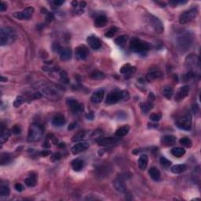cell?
<instances>
[{"label": "cell", "mask_w": 201, "mask_h": 201, "mask_svg": "<svg viewBox=\"0 0 201 201\" xmlns=\"http://www.w3.org/2000/svg\"><path fill=\"white\" fill-rule=\"evenodd\" d=\"M18 38L16 31L10 27H4L0 30V44L1 46H7L12 44Z\"/></svg>", "instance_id": "6da1fadb"}, {"label": "cell", "mask_w": 201, "mask_h": 201, "mask_svg": "<svg viewBox=\"0 0 201 201\" xmlns=\"http://www.w3.org/2000/svg\"><path fill=\"white\" fill-rule=\"evenodd\" d=\"M130 94L126 90H113L109 93L106 99V102L108 105L116 104L122 100H128Z\"/></svg>", "instance_id": "7a4b0ae2"}, {"label": "cell", "mask_w": 201, "mask_h": 201, "mask_svg": "<svg viewBox=\"0 0 201 201\" xmlns=\"http://www.w3.org/2000/svg\"><path fill=\"white\" fill-rule=\"evenodd\" d=\"M150 49L149 43L143 41L138 38H132L130 43V49L131 51L137 54H143L147 52Z\"/></svg>", "instance_id": "3957f363"}, {"label": "cell", "mask_w": 201, "mask_h": 201, "mask_svg": "<svg viewBox=\"0 0 201 201\" xmlns=\"http://www.w3.org/2000/svg\"><path fill=\"white\" fill-rule=\"evenodd\" d=\"M43 129L40 125L34 123L29 127L28 135V141L29 142H36L39 141L43 137Z\"/></svg>", "instance_id": "277c9868"}, {"label": "cell", "mask_w": 201, "mask_h": 201, "mask_svg": "<svg viewBox=\"0 0 201 201\" xmlns=\"http://www.w3.org/2000/svg\"><path fill=\"white\" fill-rule=\"evenodd\" d=\"M198 13H199V11H198V9L196 7H193V8L189 9V10L183 12L180 15L179 22L182 24H185L186 23L190 22V21H192L197 17Z\"/></svg>", "instance_id": "5b68a950"}, {"label": "cell", "mask_w": 201, "mask_h": 201, "mask_svg": "<svg viewBox=\"0 0 201 201\" xmlns=\"http://www.w3.org/2000/svg\"><path fill=\"white\" fill-rule=\"evenodd\" d=\"M177 126L184 131H189L192 127V116L189 113L184 114L177 120Z\"/></svg>", "instance_id": "8992f818"}, {"label": "cell", "mask_w": 201, "mask_h": 201, "mask_svg": "<svg viewBox=\"0 0 201 201\" xmlns=\"http://www.w3.org/2000/svg\"><path fill=\"white\" fill-rule=\"evenodd\" d=\"M147 19H148V21L150 25L152 26V28L155 30L156 32H157V33H162L163 32V29H164L163 28V24L158 18L155 17L154 15L148 14Z\"/></svg>", "instance_id": "52a82bcc"}, {"label": "cell", "mask_w": 201, "mask_h": 201, "mask_svg": "<svg viewBox=\"0 0 201 201\" xmlns=\"http://www.w3.org/2000/svg\"><path fill=\"white\" fill-rule=\"evenodd\" d=\"M67 104L69 106V109H71L72 112L74 113H79V112H83L84 108H83V105L80 103L77 100L73 98H68L67 99Z\"/></svg>", "instance_id": "ba28073f"}, {"label": "cell", "mask_w": 201, "mask_h": 201, "mask_svg": "<svg viewBox=\"0 0 201 201\" xmlns=\"http://www.w3.org/2000/svg\"><path fill=\"white\" fill-rule=\"evenodd\" d=\"M34 13V8L32 7H28L24 9L22 11L17 12L13 14V17L19 20H28L32 18Z\"/></svg>", "instance_id": "9c48e42d"}, {"label": "cell", "mask_w": 201, "mask_h": 201, "mask_svg": "<svg viewBox=\"0 0 201 201\" xmlns=\"http://www.w3.org/2000/svg\"><path fill=\"white\" fill-rule=\"evenodd\" d=\"M75 57L78 58L79 60H85L88 57L89 54V50H88L87 47L84 45H80V46H77L75 48Z\"/></svg>", "instance_id": "30bf717a"}, {"label": "cell", "mask_w": 201, "mask_h": 201, "mask_svg": "<svg viewBox=\"0 0 201 201\" xmlns=\"http://www.w3.org/2000/svg\"><path fill=\"white\" fill-rule=\"evenodd\" d=\"M90 147V144L88 142H80V143L75 144L74 146L72 147L71 148V151H72V154L74 155H77V154L80 153L82 152H84L86 149H88Z\"/></svg>", "instance_id": "8fae6325"}, {"label": "cell", "mask_w": 201, "mask_h": 201, "mask_svg": "<svg viewBox=\"0 0 201 201\" xmlns=\"http://www.w3.org/2000/svg\"><path fill=\"white\" fill-rule=\"evenodd\" d=\"M86 42L89 44V46L94 49H98L101 46V43H100V39L95 35H90V36L87 37Z\"/></svg>", "instance_id": "7c38bea8"}, {"label": "cell", "mask_w": 201, "mask_h": 201, "mask_svg": "<svg viewBox=\"0 0 201 201\" xmlns=\"http://www.w3.org/2000/svg\"><path fill=\"white\" fill-rule=\"evenodd\" d=\"M105 96V90L103 89L98 90L95 91L91 96V101L94 104H98V103L101 102V100H103Z\"/></svg>", "instance_id": "4fadbf2b"}, {"label": "cell", "mask_w": 201, "mask_h": 201, "mask_svg": "<svg viewBox=\"0 0 201 201\" xmlns=\"http://www.w3.org/2000/svg\"><path fill=\"white\" fill-rule=\"evenodd\" d=\"M188 93H189V86H182V87H181L180 90L178 91L177 94H176L175 100H177V101H180V100H183L184 98H185V97L188 95Z\"/></svg>", "instance_id": "5bb4252c"}, {"label": "cell", "mask_w": 201, "mask_h": 201, "mask_svg": "<svg viewBox=\"0 0 201 201\" xmlns=\"http://www.w3.org/2000/svg\"><path fill=\"white\" fill-rule=\"evenodd\" d=\"M118 139L113 137H104V138H100L97 141V144L100 146H110V145H115L117 142Z\"/></svg>", "instance_id": "9a60e30c"}, {"label": "cell", "mask_w": 201, "mask_h": 201, "mask_svg": "<svg viewBox=\"0 0 201 201\" xmlns=\"http://www.w3.org/2000/svg\"><path fill=\"white\" fill-rule=\"evenodd\" d=\"M65 117L61 113H57L52 119V124L54 126H61L65 124Z\"/></svg>", "instance_id": "2e32d148"}, {"label": "cell", "mask_w": 201, "mask_h": 201, "mask_svg": "<svg viewBox=\"0 0 201 201\" xmlns=\"http://www.w3.org/2000/svg\"><path fill=\"white\" fill-rule=\"evenodd\" d=\"M161 76V72L159 69H150L149 72L147 73L146 79L148 82H152L153 80H157Z\"/></svg>", "instance_id": "e0dca14e"}, {"label": "cell", "mask_w": 201, "mask_h": 201, "mask_svg": "<svg viewBox=\"0 0 201 201\" xmlns=\"http://www.w3.org/2000/svg\"><path fill=\"white\" fill-rule=\"evenodd\" d=\"M161 143L162 145L167 147L174 145L176 143V137L174 135H171V134L164 135L162 137Z\"/></svg>", "instance_id": "ac0fdd59"}, {"label": "cell", "mask_w": 201, "mask_h": 201, "mask_svg": "<svg viewBox=\"0 0 201 201\" xmlns=\"http://www.w3.org/2000/svg\"><path fill=\"white\" fill-rule=\"evenodd\" d=\"M11 131L10 130L5 128L3 124L2 123V128H1V135H0V142L1 144H3L8 141L9 137L11 135Z\"/></svg>", "instance_id": "d6986e66"}, {"label": "cell", "mask_w": 201, "mask_h": 201, "mask_svg": "<svg viewBox=\"0 0 201 201\" xmlns=\"http://www.w3.org/2000/svg\"><path fill=\"white\" fill-rule=\"evenodd\" d=\"M60 58H61V61H69L72 58V50H71L70 48L69 47H65V48H62V49L60 52Z\"/></svg>", "instance_id": "ffe728a7"}, {"label": "cell", "mask_w": 201, "mask_h": 201, "mask_svg": "<svg viewBox=\"0 0 201 201\" xmlns=\"http://www.w3.org/2000/svg\"><path fill=\"white\" fill-rule=\"evenodd\" d=\"M84 161L80 158H76L73 160L71 163V166H72V169L75 171H80L83 170L84 168Z\"/></svg>", "instance_id": "44dd1931"}, {"label": "cell", "mask_w": 201, "mask_h": 201, "mask_svg": "<svg viewBox=\"0 0 201 201\" xmlns=\"http://www.w3.org/2000/svg\"><path fill=\"white\" fill-rule=\"evenodd\" d=\"M114 187L116 190H117L120 193H125L126 191V185L125 182L121 178H117L113 182Z\"/></svg>", "instance_id": "7402d4cb"}, {"label": "cell", "mask_w": 201, "mask_h": 201, "mask_svg": "<svg viewBox=\"0 0 201 201\" xmlns=\"http://www.w3.org/2000/svg\"><path fill=\"white\" fill-rule=\"evenodd\" d=\"M108 23V19L104 15H99L94 19V25L97 28H102Z\"/></svg>", "instance_id": "603a6c76"}, {"label": "cell", "mask_w": 201, "mask_h": 201, "mask_svg": "<svg viewBox=\"0 0 201 201\" xmlns=\"http://www.w3.org/2000/svg\"><path fill=\"white\" fill-rule=\"evenodd\" d=\"M148 156L145 154H142L140 156L138 160H137V163H138V168L141 170H145L146 169L147 166H148Z\"/></svg>", "instance_id": "cb8c5ba5"}, {"label": "cell", "mask_w": 201, "mask_h": 201, "mask_svg": "<svg viewBox=\"0 0 201 201\" xmlns=\"http://www.w3.org/2000/svg\"><path fill=\"white\" fill-rule=\"evenodd\" d=\"M24 183L28 187H34L37 184V175L34 173L28 176L27 178L24 180Z\"/></svg>", "instance_id": "d4e9b609"}, {"label": "cell", "mask_w": 201, "mask_h": 201, "mask_svg": "<svg viewBox=\"0 0 201 201\" xmlns=\"http://www.w3.org/2000/svg\"><path fill=\"white\" fill-rule=\"evenodd\" d=\"M148 174H149L150 178L154 181H159L160 179V176H161L160 171L157 168H154V167H152V168H151L148 170Z\"/></svg>", "instance_id": "484cf974"}, {"label": "cell", "mask_w": 201, "mask_h": 201, "mask_svg": "<svg viewBox=\"0 0 201 201\" xmlns=\"http://www.w3.org/2000/svg\"><path fill=\"white\" fill-rule=\"evenodd\" d=\"M135 67H133L127 63V64H125L124 65L122 66V68L120 69V72L122 74H124V75H131L135 72Z\"/></svg>", "instance_id": "4316f807"}, {"label": "cell", "mask_w": 201, "mask_h": 201, "mask_svg": "<svg viewBox=\"0 0 201 201\" xmlns=\"http://www.w3.org/2000/svg\"><path fill=\"white\" fill-rule=\"evenodd\" d=\"M130 131V126L128 125H124L123 126H120V128L116 130V135L117 137H124L126 134H128V132Z\"/></svg>", "instance_id": "83f0119b"}, {"label": "cell", "mask_w": 201, "mask_h": 201, "mask_svg": "<svg viewBox=\"0 0 201 201\" xmlns=\"http://www.w3.org/2000/svg\"><path fill=\"white\" fill-rule=\"evenodd\" d=\"M185 149L182 147H175V148H172L171 149V154H172L174 157H182V156L185 155Z\"/></svg>", "instance_id": "f1b7e54d"}, {"label": "cell", "mask_w": 201, "mask_h": 201, "mask_svg": "<svg viewBox=\"0 0 201 201\" xmlns=\"http://www.w3.org/2000/svg\"><path fill=\"white\" fill-rule=\"evenodd\" d=\"M187 170V166L185 164H177L174 165L171 168V171L174 174H181V173L185 172Z\"/></svg>", "instance_id": "f546056e"}, {"label": "cell", "mask_w": 201, "mask_h": 201, "mask_svg": "<svg viewBox=\"0 0 201 201\" xmlns=\"http://www.w3.org/2000/svg\"><path fill=\"white\" fill-rule=\"evenodd\" d=\"M12 158L11 156L9 153H2L0 155V163L2 166L6 164H8L11 162Z\"/></svg>", "instance_id": "4dcf8cb0"}, {"label": "cell", "mask_w": 201, "mask_h": 201, "mask_svg": "<svg viewBox=\"0 0 201 201\" xmlns=\"http://www.w3.org/2000/svg\"><path fill=\"white\" fill-rule=\"evenodd\" d=\"M153 103L149 102V101H146V102H143L141 104V109H142V112L145 114L148 113L151 109L153 108Z\"/></svg>", "instance_id": "1f68e13d"}, {"label": "cell", "mask_w": 201, "mask_h": 201, "mask_svg": "<svg viewBox=\"0 0 201 201\" xmlns=\"http://www.w3.org/2000/svg\"><path fill=\"white\" fill-rule=\"evenodd\" d=\"M10 193V187L7 184H3L2 182L0 185V196H8Z\"/></svg>", "instance_id": "d6a6232c"}, {"label": "cell", "mask_w": 201, "mask_h": 201, "mask_svg": "<svg viewBox=\"0 0 201 201\" xmlns=\"http://www.w3.org/2000/svg\"><path fill=\"white\" fill-rule=\"evenodd\" d=\"M90 78L92 79V80H103V79L106 78V75H105L102 72H100V71H94V72H92V73L90 74Z\"/></svg>", "instance_id": "836d02e7"}, {"label": "cell", "mask_w": 201, "mask_h": 201, "mask_svg": "<svg viewBox=\"0 0 201 201\" xmlns=\"http://www.w3.org/2000/svg\"><path fill=\"white\" fill-rule=\"evenodd\" d=\"M86 131H79L78 133L74 134L73 137H72V141L74 142H80V141H82L83 139H84V137H86Z\"/></svg>", "instance_id": "e575fe53"}, {"label": "cell", "mask_w": 201, "mask_h": 201, "mask_svg": "<svg viewBox=\"0 0 201 201\" xmlns=\"http://www.w3.org/2000/svg\"><path fill=\"white\" fill-rule=\"evenodd\" d=\"M173 88L172 86H166L164 88H163V96H164L166 98L168 99H171V97L173 95Z\"/></svg>", "instance_id": "d590c367"}, {"label": "cell", "mask_w": 201, "mask_h": 201, "mask_svg": "<svg viewBox=\"0 0 201 201\" xmlns=\"http://www.w3.org/2000/svg\"><path fill=\"white\" fill-rule=\"evenodd\" d=\"M127 39H128L127 35H120V36H119L118 38L116 39L115 43L116 44L118 45V46H123V45L126 43V42L127 41Z\"/></svg>", "instance_id": "8d00e7d4"}, {"label": "cell", "mask_w": 201, "mask_h": 201, "mask_svg": "<svg viewBox=\"0 0 201 201\" xmlns=\"http://www.w3.org/2000/svg\"><path fill=\"white\" fill-rule=\"evenodd\" d=\"M179 142H180L181 145H183L184 147H186V148H190V147L192 146V145H193V142H192L191 139L187 137L181 138Z\"/></svg>", "instance_id": "74e56055"}, {"label": "cell", "mask_w": 201, "mask_h": 201, "mask_svg": "<svg viewBox=\"0 0 201 201\" xmlns=\"http://www.w3.org/2000/svg\"><path fill=\"white\" fill-rule=\"evenodd\" d=\"M117 31H118L117 28H116V27L110 28H109V30H108L107 32L105 33V36L108 37V38H112V37H113L114 35H116V33L117 32Z\"/></svg>", "instance_id": "f35d334b"}, {"label": "cell", "mask_w": 201, "mask_h": 201, "mask_svg": "<svg viewBox=\"0 0 201 201\" xmlns=\"http://www.w3.org/2000/svg\"><path fill=\"white\" fill-rule=\"evenodd\" d=\"M24 97H21V96H19V97H18L16 99H15L14 102H13V106H14L15 108H18L19 106H21V105L24 103Z\"/></svg>", "instance_id": "ab89813d"}, {"label": "cell", "mask_w": 201, "mask_h": 201, "mask_svg": "<svg viewBox=\"0 0 201 201\" xmlns=\"http://www.w3.org/2000/svg\"><path fill=\"white\" fill-rule=\"evenodd\" d=\"M150 120L153 122H158L161 120L162 114L161 113H152L150 116Z\"/></svg>", "instance_id": "60d3db41"}, {"label": "cell", "mask_w": 201, "mask_h": 201, "mask_svg": "<svg viewBox=\"0 0 201 201\" xmlns=\"http://www.w3.org/2000/svg\"><path fill=\"white\" fill-rule=\"evenodd\" d=\"M160 163L164 168H168V167H170L171 165V162L170 160H168L167 158H165V157H161L160 159Z\"/></svg>", "instance_id": "b9f144b4"}, {"label": "cell", "mask_w": 201, "mask_h": 201, "mask_svg": "<svg viewBox=\"0 0 201 201\" xmlns=\"http://www.w3.org/2000/svg\"><path fill=\"white\" fill-rule=\"evenodd\" d=\"M169 3L173 7H177L178 5H183V4L187 3V1H183V0H172L170 1Z\"/></svg>", "instance_id": "7bdbcfd3"}, {"label": "cell", "mask_w": 201, "mask_h": 201, "mask_svg": "<svg viewBox=\"0 0 201 201\" xmlns=\"http://www.w3.org/2000/svg\"><path fill=\"white\" fill-rule=\"evenodd\" d=\"M60 75H61V80H63L64 83H69V77H68V74L65 71H61V73H60Z\"/></svg>", "instance_id": "ee69618b"}, {"label": "cell", "mask_w": 201, "mask_h": 201, "mask_svg": "<svg viewBox=\"0 0 201 201\" xmlns=\"http://www.w3.org/2000/svg\"><path fill=\"white\" fill-rule=\"evenodd\" d=\"M11 131L14 134H19L21 132V126H18V125H14V126H13V128H12Z\"/></svg>", "instance_id": "f6af8a7d"}, {"label": "cell", "mask_w": 201, "mask_h": 201, "mask_svg": "<svg viewBox=\"0 0 201 201\" xmlns=\"http://www.w3.org/2000/svg\"><path fill=\"white\" fill-rule=\"evenodd\" d=\"M53 49H54V51L60 53L61 49H62V47H61L58 43H54V44L53 45Z\"/></svg>", "instance_id": "bcb514c9"}, {"label": "cell", "mask_w": 201, "mask_h": 201, "mask_svg": "<svg viewBox=\"0 0 201 201\" xmlns=\"http://www.w3.org/2000/svg\"><path fill=\"white\" fill-rule=\"evenodd\" d=\"M15 189L17 190L18 192H22L23 190H24V186H23L22 185H21V183H17L15 184V186H14Z\"/></svg>", "instance_id": "7dc6e473"}, {"label": "cell", "mask_w": 201, "mask_h": 201, "mask_svg": "<svg viewBox=\"0 0 201 201\" xmlns=\"http://www.w3.org/2000/svg\"><path fill=\"white\" fill-rule=\"evenodd\" d=\"M61 158V155L59 153V152H57V153H54L53 156H52V160L53 161H55V160H58Z\"/></svg>", "instance_id": "c3c4849f"}, {"label": "cell", "mask_w": 201, "mask_h": 201, "mask_svg": "<svg viewBox=\"0 0 201 201\" xmlns=\"http://www.w3.org/2000/svg\"><path fill=\"white\" fill-rule=\"evenodd\" d=\"M51 153V152L50 151H49V150H43V151H41V152H39V155L42 156V157H47V156H49V154Z\"/></svg>", "instance_id": "681fc988"}, {"label": "cell", "mask_w": 201, "mask_h": 201, "mask_svg": "<svg viewBox=\"0 0 201 201\" xmlns=\"http://www.w3.org/2000/svg\"><path fill=\"white\" fill-rule=\"evenodd\" d=\"M7 6L5 3L2 2L1 3H0V11L4 12L5 10H7Z\"/></svg>", "instance_id": "f907efd6"}, {"label": "cell", "mask_w": 201, "mask_h": 201, "mask_svg": "<svg viewBox=\"0 0 201 201\" xmlns=\"http://www.w3.org/2000/svg\"><path fill=\"white\" fill-rule=\"evenodd\" d=\"M154 100H155V96H154V94H152V93H150L149 94H148V101H149V102H154Z\"/></svg>", "instance_id": "816d5d0a"}, {"label": "cell", "mask_w": 201, "mask_h": 201, "mask_svg": "<svg viewBox=\"0 0 201 201\" xmlns=\"http://www.w3.org/2000/svg\"><path fill=\"white\" fill-rule=\"evenodd\" d=\"M64 3V0H55V1H54V4L55 6H61L63 3Z\"/></svg>", "instance_id": "f5cc1de1"}, {"label": "cell", "mask_w": 201, "mask_h": 201, "mask_svg": "<svg viewBox=\"0 0 201 201\" xmlns=\"http://www.w3.org/2000/svg\"><path fill=\"white\" fill-rule=\"evenodd\" d=\"M86 118L88 119V120H92L94 118V112H90V113H88V114H86Z\"/></svg>", "instance_id": "db71d44e"}, {"label": "cell", "mask_w": 201, "mask_h": 201, "mask_svg": "<svg viewBox=\"0 0 201 201\" xmlns=\"http://www.w3.org/2000/svg\"><path fill=\"white\" fill-rule=\"evenodd\" d=\"M75 126H76V123H72L70 125H69V127H68V130H69V131L73 130Z\"/></svg>", "instance_id": "11a10c76"}, {"label": "cell", "mask_w": 201, "mask_h": 201, "mask_svg": "<svg viewBox=\"0 0 201 201\" xmlns=\"http://www.w3.org/2000/svg\"><path fill=\"white\" fill-rule=\"evenodd\" d=\"M86 6V3L85 2H81L79 3V7H80V9H83Z\"/></svg>", "instance_id": "9f6ffc18"}, {"label": "cell", "mask_w": 201, "mask_h": 201, "mask_svg": "<svg viewBox=\"0 0 201 201\" xmlns=\"http://www.w3.org/2000/svg\"><path fill=\"white\" fill-rule=\"evenodd\" d=\"M78 4H79V3L77 2V1H72V5L73 7H76Z\"/></svg>", "instance_id": "6f0895ef"}, {"label": "cell", "mask_w": 201, "mask_h": 201, "mask_svg": "<svg viewBox=\"0 0 201 201\" xmlns=\"http://www.w3.org/2000/svg\"><path fill=\"white\" fill-rule=\"evenodd\" d=\"M1 81L2 82H7V78H4L3 76H1Z\"/></svg>", "instance_id": "680465c9"}]
</instances>
